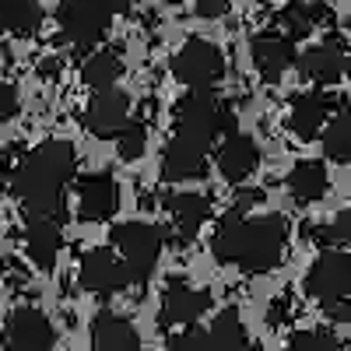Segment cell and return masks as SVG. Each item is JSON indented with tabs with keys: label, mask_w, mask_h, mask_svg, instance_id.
Here are the masks:
<instances>
[{
	"label": "cell",
	"mask_w": 351,
	"mask_h": 351,
	"mask_svg": "<svg viewBox=\"0 0 351 351\" xmlns=\"http://www.w3.org/2000/svg\"><path fill=\"white\" fill-rule=\"evenodd\" d=\"M77 281H81L84 291H92V295H116V291H123L127 285H134L127 260L116 256L109 246H99V250L81 256Z\"/></svg>",
	"instance_id": "cell-8"
},
{
	"label": "cell",
	"mask_w": 351,
	"mask_h": 351,
	"mask_svg": "<svg viewBox=\"0 0 351 351\" xmlns=\"http://www.w3.org/2000/svg\"><path fill=\"white\" fill-rule=\"evenodd\" d=\"M165 236L169 232L152 225V221H123V225L112 228L109 239H112L116 253L127 260L134 285H148L152 281L158 260H162V250H165Z\"/></svg>",
	"instance_id": "cell-3"
},
{
	"label": "cell",
	"mask_w": 351,
	"mask_h": 351,
	"mask_svg": "<svg viewBox=\"0 0 351 351\" xmlns=\"http://www.w3.org/2000/svg\"><path fill=\"white\" fill-rule=\"evenodd\" d=\"M344 28H351V18H348V21H344Z\"/></svg>",
	"instance_id": "cell-38"
},
{
	"label": "cell",
	"mask_w": 351,
	"mask_h": 351,
	"mask_svg": "<svg viewBox=\"0 0 351 351\" xmlns=\"http://www.w3.org/2000/svg\"><path fill=\"white\" fill-rule=\"evenodd\" d=\"M120 74H123V64H120V56L109 53V49L92 53V56L84 60V67H81V81H84L88 88H95V92H102V88H112L116 81H120Z\"/></svg>",
	"instance_id": "cell-24"
},
{
	"label": "cell",
	"mask_w": 351,
	"mask_h": 351,
	"mask_svg": "<svg viewBox=\"0 0 351 351\" xmlns=\"http://www.w3.org/2000/svg\"><path fill=\"white\" fill-rule=\"evenodd\" d=\"M162 208L172 221V232L180 239V246H190L197 239V232L204 228V221L211 218V204L200 193H165Z\"/></svg>",
	"instance_id": "cell-14"
},
{
	"label": "cell",
	"mask_w": 351,
	"mask_h": 351,
	"mask_svg": "<svg viewBox=\"0 0 351 351\" xmlns=\"http://www.w3.org/2000/svg\"><path fill=\"white\" fill-rule=\"evenodd\" d=\"M344 49L337 39H324L316 43L313 49H306L299 56V71L306 81H316V84H334L341 74H344Z\"/></svg>",
	"instance_id": "cell-19"
},
{
	"label": "cell",
	"mask_w": 351,
	"mask_h": 351,
	"mask_svg": "<svg viewBox=\"0 0 351 351\" xmlns=\"http://www.w3.org/2000/svg\"><path fill=\"white\" fill-rule=\"evenodd\" d=\"M302 291L309 299L324 302V306L351 295V250L341 246V250L319 253L302 278Z\"/></svg>",
	"instance_id": "cell-6"
},
{
	"label": "cell",
	"mask_w": 351,
	"mask_h": 351,
	"mask_svg": "<svg viewBox=\"0 0 351 351\" xmlns=\"http://www.w3.org/2000/svg\"><path fill=\"white\" fill-rule=\"evenodd\" d=\"M250 56L253 67L260 71L263 81H281V74L295 64V39L291 36H278V32H263L250 43Z\"/></svg>",
	"instance_id": "cell-15"
},
{
	"label": "cell",
	"mask_w": 351,
	"mask_h": 351,
	"mask_svg": "<svg viewBox=\"0 0 351 351\" xmlns=\"http://www.w3.org/2000/svg\"><path fill=\"white\" fill-rule=\"evenodd\" d=\"M324 155L337 165H351V112H337L324 127Z\"/></svg>",
	"instance_id": "cell-26"
},
{
	"label": "cell",
	"mask_w": 351,
	"mask_h": 351,
	"mask_svg": "<svg viewBox=\"0 0 351 351\" xmlns=\"http://www.w3.org/2000/svg\"><path fill=\"white\" fill-rule=\"evenodd\" d=\"M306 236H319L316 243H324V246L337 243V246H348V250H351V208L341 211L327 228H306Z\"/></svg>",
	"instance_id": "cell-28"
},
{
	"label": "cell",
	"mask_w": 351,
	"mask_h": 351,
	"mask_svg": "<svg viewBox=\"0 0 351 351\" xmlns=\"http://www.w3.org/2000/svg\"><path fill=\"white\" fill-rule=\"evenodd\" d=\"M288 246V228L278 215L246 218L239 208L225 215L211 236V253L218 263H236L246 274L274 271Z\"/></svg>",
	"instance_id": "cell-2"
},
{
	"label": "cell",
	"mask_w": 351,
	"mask_h": 351,
	"mask_svg": "<svg viewBox=\"0 0 351 351\" xmlns=\"http://www.w3.org/2000/svg\"><path fill=\"white\" fill-rule=\"evenodd\" d=\"M232 127H236V116L218 106L211 88H193L186 99H180V137L200 144V148H211L218 130Z\"/></svg>",
	"instance_id": "cell-4"
},
{
	"label": "cell",
	"mask_w": 351,
	"mask_h": 351,
	"mask_svg": "<svg viewBox=\"0 0 351 351\" xmlns=\"http://www.w3.org/2000/svg\"><path fill=\"white\" fill-rule=\"evenodd\" d=\"M288 316H291V302L281 295V299H274V306L267 309V324L271 327H281V324H288Z\"/></svg>",
	"instance_id": "cell-33"
},
{
	"label": "cell",
	"mask_w": 351,
	"mask_h": 351,
	"mask_svg": "<svg viewBox=\"0 0 351 351\" xmlns=\"http://www.w3.org/2000/svg\"><path fill=\"white\" fill-rule=\"evenodd\" d=\"M14 112H18V88L0 84V127H4Z\"/></svg>",
	"instance_id": "cell-31"
},
{
	"label": "cell",
	"mask_w": 351,
	"mask_h": 351,
	"mask_svg": "<svg viewBox=\"0 0 351 351\" xmlns=\"http://www.w3.org/2000/svg\"><path fill=\"white\" fill-rule=\"evenodd\" d=\"M327 21H330L327 4H302V0H295V4H288L281 11V28L291 39H306L316 25H327Z\"/></svg>",
	"instance_id": "cell-22"
},
{
	"label": "cell",
	"mask_w": 351,
	"mask_h": 351,
	"mask_svg": "<svg viewBox=\"0 0 351 351\" xmlns=\"http://www.w3.org/2000/svg\"><path fill=\"white\" fill-rule=\"evenodd\" d=\"M77 172V152L71 141H43L39 148H32L14 169L11 190L18 204L28 215H49L60 218L64 208V190Z\"/></svg>",
	"instance_id": "cell-1"
},
{
	"label": "cell",
	"mask_w": 351,
	"mask_h": 351,
	"mask_svg": "<svg viewBox=\"0 0 351 351\" xmlns=\"http://www.w3.org/2000/svg\"><path fill=\"white\" fill-rule=\"evenodd\" d=\"M92 344L99 351H130V348H141V334L134 330V324L127 316L102 309L92 319Z\"/></svg>",
	"instance_id": "cell-20"
},
{
	"label": "cell",
	"mask_w": 351,
	"mask_h": 351,
	"mask_svg": "<svg viewBox=\"0 0 351 351\" xmlns=\"http://www.w3.org/2000/svg\"><path fill=\"white\" fill-rule=\"evenodd\" d=\"M4 344L18 348V351H39V348H53L56 344V330L46 319L43 309L36 306H18L8 316V330H4Z\"/></svg>",
	"instance_id": "cell-11"
},
{
	"label": "cell",
	"mask_w": 351,
	"mask_h": 351,
	"mask_svg": "<svg viewBox=\"0 0 351 351\" xmlns=\"http://www.w3.org/2000/svg\"><path fill=\"white\" fill-rule=\"evenodd\" d=\"M172 74L186 88H211L225 74V53L208 39H186V46L172 56Z\"/></svg>",
	"instance_id": "cell-7"
},
{
	"label": "cell",
	"mask_w": 351,
	"mask_h": 351,
	"mask_svg": "<svg viewBox=\"0 0 351 351\" xmlns=\"http://www.w3.org/2000/svg\"><path fill=\"white\" fill-rule=\"evenodd\" d=\"M211 348H246L250 344V334H246V324H243V316L236 306H225L218 316H215V324H211Z\"/></svg>",
	"instance_id": "cell-25"
},
{
	"label": "cell",
	"mask_w": 351,
	"mask_h": 351,
	"mask_svg": "<svg viewBox=\"0 0 351 351\" xmlns=\"http://www.w3.org/2000/svg\"><path fill=\"white\" fill-rule=\"evenodd\" d=\"M120 208V186L109 172H92L77 183V218L81 221H109Z\"/></svg>",
	"instance_id": "cell-12"
},
{
	"label": "cell",
	"mask_w": 351,
	"mask_h": 351,
	"mask_svg": "<svg viewBox=\"0 0 351 351\" xmlns=\"http://www.w3.org/2000/svg\"><path fill=\"white\" fill-rule=\"evenodd\" d=\"M0 25H8L14 36H36L43 25L39 0H0Z\"/></svg>",
	"instance_id": "cell-23"
},
{
	"label": "cell",
	"mask_w": 351,
	"mask_h": 351,
	"mask_svg": "<svg viewBox=\"0 0 351 351\" xmlns=\"http://www.w3.org/2000/svg\"><path fill=\"white\" fill-rule=\"evenodd\" d=\"M327 116H330V95L324 92H302L291 99V134L299 141H316L327 127Z\"/></svg>",
	"instance_id": "cell-18"
},
{
	"label": "cell",
	"mask_w": 351,
	"mask_h": 351,
	"mask_svg": "<svg viewBox=\"0 0 351 351\" xmlns=\"http://www.w3.org/2000/svg\"><path fill=\"white\" fill-rule=\"evenodd\" d=\"M112 8H116V14H127L130 11V0H112Z\"/></svg>",
	"instance_id": "cell-36"
},
{
	"label": "cell",
	"mask_w": 351,
	"mask_h": 351,
	"mask_svg": "<svg viewBox=\"0 0 351 351\" xmlns=\"http://www.w3.org/2000/svg\"><path fill=\"white\" fill-rule=\"evenodd\" d=\"M288 344L299 348V351H334L337 348V337L327 334V330H299V334L288 337Z\"/></svg>",
	"instance_id": "cell-29"
},
{
	"label": "cell",
	"mask_w": 351,
	"mask_h": 351,
	"mask_svg": "<svg viewBox=\"0 0 351 351\" xmlns=\"http://www.w3.org/2000/svg\"><path fill=\"white\" fill-rule=\"evenodd\" d=\"M112 14H116L112 0H64L60 11H56V21L77 49H88L106 39Z\"/></svg>",
	"instance_id": "cell-5"
},
{
	"label": "cell",
	"mask_w": 351,
	"mask_h": 351,
	"mask_svg": "<svg viewBox=\"0 0 351 351\" xmlns=\"http://www.w3.org/2000/svg\"><path fill=\"white\" fill-rule=\"evenodd\" d=\"M127 123H130V95L116 92V84L102 88L84 109V130L95 134L99 141H116Z\"/></svg>",
	"instance_id": "cell-9"
},
{
	"label": "cell",
	"mask_w": 351,
	"mask_h": 351,
	"mask_svg": "<svg viewBox=\"0 0 351 351\" xmlns=\"http://www.w3.org/2000/svg\"><path fill=\"white\" fill-rule=\"evenodd\" d=\"M208 306H211V291H208V288H193V285H186V281H172V285L165 288V295H162L158 324H162V330L193 327Z\"/></svg>",
	"instance_id": "cell-10"
},
{
	"label": "cell",
	"mask_w": 351,
	"mask_h": 351,
	"mask_svg": "<svg viewBox=\"0 0 351 351\" xmlns=\"http://www.w3.org/2000/svg\"><path fill=\"white\" fill-rule=\"evenodd\" d=\"M288 190L299 204H316L324 200L327 190H330V176H327V165L316 162V158H306L299 162L295 169L288 172Z\"/></svg>",
	"instance_id": "cell-21"
},
{
	"label": "cell",
	"mask_w": 351,
	"mask_h": 351,
	"mask_svg": "<svg viewBox=\"0 0 351 351\" xmlns=\"http://www.w3.org/2000/svg\"><path fill=\"white\" fill-rule=\"evenodd\" d=\"M228 11V0H197V8H193V14L197 18H221Z\"/></svg>",
	"instance_id": "cell-32"
},
{
	"label": "cell",
	"mask_w": 351,
	"mask_h": 351,
	"mask_svg": "<svg viewBox=\"0 0 351 351\" xmlns=\"http://www.w3.org/2000/svg\"><path fill=\"white\" fill-rule=\"evenodd\" d=\"M25 250L28 260L36 263L39 271H53L56 256H60V225L49 215H28L25 218Z\"/></svg>",
	"instance_id": "cell-16"
},
{
	"label": "cell",
	"mask_w": 351,
	"mask_h": 351,
	"mask_svg": "<svg viewBox=\"0 0 351 351\" xmlns=\"http://www.w3.org/2000/svg\"><path fill=\"white\" fill-rule=\"evenodd\" d=\"M39 74L43 77H56V74H60V60H43L39 64Z\"/></svg>",
	"instance_id": "cell-35"
},
{
	"label": "cell",
	"mask_w": 351,
	"mask_h": 351,
	"mask_svg": "<svg viewBox=\"0 0 351 351\" xmlns=\"http://www.w3.org/2000/svg\"><path fill=\"white\" fill-rule=\"evenodd\" d=\"M169 344H172V348H211V334H204V330L193 324V327H186V334L169 337Z\"/></svg>",
	"instance_id": "cell-30"
},
{
	"label": "cell",
	"mask_w": 351,
	"mask_h": 351,
	"mask_svg": "<svg viewBox=\"0 0 351 351\" xmlns=\"http://www.w3.org/2000/svg\"><path fill=\"white\" fill-rule=\"evenodd\" d=\"M215 162H218L221 180L239 186V183H246L250 176L260 169V148H256V141H253L250 134L228 130V137L221 141V148H218Z\"/></svg>",
	"instance_id": "cell-13"
},
{
	"label": "cell",
	"mask_w": 351,
	"mask_h": 351,
	"mask_svg": "<svg viewBox=\"0 0 351 351\" xmlns=\"http://www.w3.org/2000/svg\"><path fill=\"white\" fill-rule=\"evenodd\" d=\"M327 313H330V319H334V324H351V299L344 295V299L330 302V306H327Z\"/></svg>",
	"instance_id": "cell-34"
},
{
	"label": "cell",
	"mask_w": 351,
	"mask_h": 351,
	"mask_svg": "<svg viewBox=\"0 0 351 351\" xmlns=\"http://www.w3.org/2000/svg\"><path fill=\"white\" fill-rule=\"evenodd\" d=\"M204 152L200 144L186 141L176 134L169 144H165V155H162V180L165 183H183V180H197V176H204Z\"/></svg>",
	"instance_id": "cell-17"
},
{
	"label": "cell",
	"mask_w": 351,
	"mask_h": 351,
	"mask_svg": "<svg viewBox=\"0 0 351 351\" xmlns=\"http://www.w3.org/2000/svg\"><path fill=\"white\" fill-rule=\"evenodd\" d=\"M344 71H348V77H351V56H348V64H344Z\"/></svg>",
	"instance_id": "cell-37"
},
{
	"label": "cell",
	"mask_w": 351,
	"mask_h": 351,
	"mask_svg": "<svg viewBox=\"0 0 351 351\" xmlns=\"http://www.w3.org/2000/svg\"><path fill=\"white\" fill-rule=\"evenodd\" d=\"M116 144H120V158H123V162H137V158L144 155V148H148V127L137 123V120H130V123L120 130Z\"/></svg>",
	"instance_id": "cell-27"
}]
</instances>
